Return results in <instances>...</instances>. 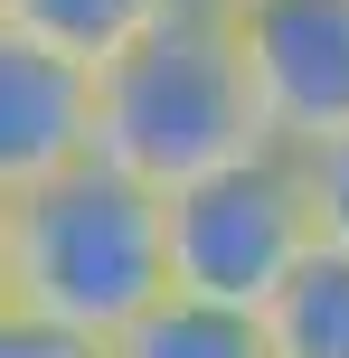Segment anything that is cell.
Instances as JSON below:
<instances>
[{"label": "cell", "instance_id": "5", "mask_svg": "<svg viewBox=\"0 0 349 358\" xmlns=\"http://www.w3.org/2000/svg\"><path fill=\"white\" fill-rule=\"evenodd\" d=\"M94 123H104V76L48 57L29 38H0V189H38L94 161Z\"/></svg>", "mask_w": 349, "mask_h": 358}, {"label": "cell", "instance_id": "8", "mask_svg": "<svg viewBox=\"0 0 349 358\" xmlns=\"http://www.w3.org/2000/svg\"><path fill=\"white\" fill-rule=\"evenodd\" d=\"M264 340H274V358H349V255L340 245H321L312 264L274 292Z\"/></svg>", "mask_w": 349, "mask_h": 358}, {"label": "cell", "instance_id": "9", "mask_svg": "<svg viewBox=\"0 0 349 358\" xmlns=\"http://www.w3.org/2000/svg\"><path fill=\"white\" fill-rule=\"evenodd\" d=\"M293 161H302V189H312L321 245L349 255V132H340V142H321V151H293Z\"/></svg>", "mask_w": 349, "mask_h": 358}, {"label": "cell", "instance_id": "10", "mask_svg": "<svg viewBox=\"0 0 349 358\" xmlns=\"http://www.w3.org/2000/svg\"><path fill=\"white\" fill-rule=\"evenodd\" d=\"M0 358H104L94 340H66V330H29V321H0Z\"/></svg>", "mask_w": 349, "mask_h": 358}, {"label": "cell", "instance_id": "2", "mask_svg": "<svg viewBox=\"0 0 349 358\" xmlns=\"http://www.w3.org/2000/svg\"><path fill=\"white\" fill-rule=\"evenodd\" d=\"M255 151H283L264 132V104L245 85V57L227 38V10L199 0L180 10L161 38H142L132 57L104 66V123H94V161H113L123 179L180 198L199 179L255 161Z\"/></svg>", "mask_w": 349, "mask_h": 358}, {"label": "cell", "instance_id": "4", "mask_svg": "<svg viewBox=\"0 0 349 358\" xmlns=\"http://www.w3.org/2000/svg\"><path fill=\"white\" fill-rule=\"evenodd\" d=\"M245 57V85L283 151L349 132V0H218Z\"/></svg>", "mask_w": 349, "mask_h": 358}, {"label": "cell", "instance_id": "6", "mask_svg": "<svg viewBox=\"0 0 349 358\" xmlns=\"http://www.w3.org/2000/svg\"><path fill=\"white\" fill-rule=\"evenodd\" d=\"M180 10H199V0H0V38H29V48L76 57V66L104 76L113 57L161 38Z\"/></svg>", "mask_w": 349, "mask_h": 358}, {"label": "cell", "instance_id": "3", "mask_svg": "<svg viewBox=\"0 0 349 358\" xmlns=\"http://www.w3.org/2000/svg\"><path fill=\"white\" fill-rule=\"evenodd\" d=\"M321 255V217L302 189L293 151H255V161L199 179L170 198V292L218 311H274V292Z\"/></svg>", "mask_w": 349, "mask_h": 358}, {"label": "cell", "instance_id": "7", "mask_svg": "<svg viewBox=\"0 0 349 358\" xmlns=\"http://www.w3.org/2000/svg\"><path fill=\"white\" fill-rule=\"evenodd\" d=\"M104 358H274V340H264L255 311H218V302L170 292V302L142 311V321H132Z\"/></svg>", "mask_w": 349, "mask_h": 358}, {"label": "cell", "instance_id": "1", "mask_svg": "<svg viewBox=\"0 0 349 358\" xmlns=\"http://www.w3.org/2000/svg\"><path fill=\"white\" fill-rule=\"evenodd\" d=\"M170 302V198L85 161L38 189H0V321L113 349Z\"/></svg>", "mask_w": 349, "mask_h": 358}]
</instances>
